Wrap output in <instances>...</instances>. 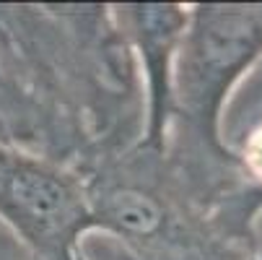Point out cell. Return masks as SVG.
Here are the masks:
<instances>
[{
	"label": "cell",
	"mask_w": 262,
	"mask_h": 260,
	"mask_svg": "<svg viewBox=\"0 0 262 260\" xmlns=\"http://www.w3.org/2000/svg\"><path fill=\"white\" fill-rule=\"evenodd\" d=\"M0 224L36 260H76L91 234L81 174L0 141Z\"/></svg>",
	"instance_id": "cell-4"
},
{
	"label": "cell",
	"mask_w": 262,
	"mask_h": 260,
	"mask_svg": "<svg viewBox=\"0 0 262 260\" xmlns=\"http://www.w3.org/2000/svg\"><path fill=\"white\" fill-rule=\"evenodd\" d=\"M262 60V3H190L174 57V120L166 146L208 167L236 164L223 109Z\"/></svg>",
	"instance_id": "cell-3"
},
{
	"label": "cell",
	"mask_w": 262,
	"mask_h": 260,
	"mask_svg": "<svg viewBox=\"0 0 262 260\" xmlns=\"http://www.w3.org/2000/svg\"><path fill=\"white\" fill-rule=\"evenodd\" d=\"M0 65L52 162L78 169L143 133L138 65L109 3H0Z\"/></svg>",
	"instance_id": "cell-1"
},
{
	"label": "cell",
	"mask_w": 262,
	"mask_h": 260,
	"mask_svg": "<svg viewBox=\"0 0 262 260\" xmlns=\"http://www.w3.org/2000/svg\"><path fill=\"white\" fill-rule=\"evenodd\" d=\"M0 141H8V138H6V133H3V128H0ZM8 143H11V141H8Z\"/></svg>",
	"instance_id": "cell-10"
},
{
	"label": "cell",
	"mask_w": 262,
	"mask_h": 260,
	"mask_svg": "<svg viewBox=\"0 0 262 260\" xmlns=\"http://www.w3.org/2000/svg\"><path fill=\"white\" fill-rule=\"evenodd\" d=\"M133 50L143 89L140 143L166 148L174 120V57L187 24V6L179 3H122L112 6Z\"/></svg>",
	"instance_id": "cell-5"
},
{
	"label": "cell",
	"mask_w": 262,
	"mask_h": 260,
	"mask_svg": "<svg viewBox=\"0 0 262 260\" xmlns=\"http://www.w3.org/2000/svg\"><path fill=\"white\" fill-rule=\"evenodd\" d=\"M0 128L6 138L21 148L39 154L42 148V123L34 107L24 99V94L13 86L0 65Z\"/></svg>",
	"instance_id": "cell-6"
},
{
	"label": "cell",
	"mask_w": 262,
	"mask_h": 260,
	"mask_svg": "<svg viewBox=\"0 0 262 260\" xmlns=\"http://www.w3.org/2000/svg\"><path fill=\"white\" fill-rule=\"evenodd\" d=\"M234 151H236V159H239L247 179L254 182L257 188H262V120L242 138V143Z\"/></svg>",
	"instance_id": "cell-7"
},
{
	"label": "cell",
	"mask_w": 262,
	"mask_h": 260,
	"mask_svg": "<svg viewBox=\"0 0 262 260\" xmlns=\"http://www.w3.org/2000/svg\"><path fill=\"white\" fill-rule=\"evenodd\" d=\"M0 260H36L24 245H18L8 232H0Z\"/></svg>",
	"instance_id": "cell-8"
},
{
	"label": "cell",
	"mask_w": 262,
	"mask_h": 260,
	"mask_svg": "<svg viewBox=\"0 0 262 260\" xmlns=\"http://www.w3.org/2000/svg\"><path fill=\"white\" fill-rule=\"evenodd\" d=\"M83 179L91 234L115 260H254L262 237V188L242 164L203 167L140 141L94 156Z\"/></svg>",
	"instance_id": "cell-2"
},
{
	"label": "cell",
	"mask_w": 262,
	"mask_h": 260,
	"mask_svg": "<svg viewBox=\"0 0 262 260\" xmlns=\"http://www.w3.org/2000/svg\"><path fill=\"white\" fill-rule=\"evenodd\" d=\"M76 260H89V255H86V250H81L78 255H76ZM254 260H262V242H259V250H257V257Z\"/></svg>",
	"instance_id": "cell-9"
}]
</instances>
